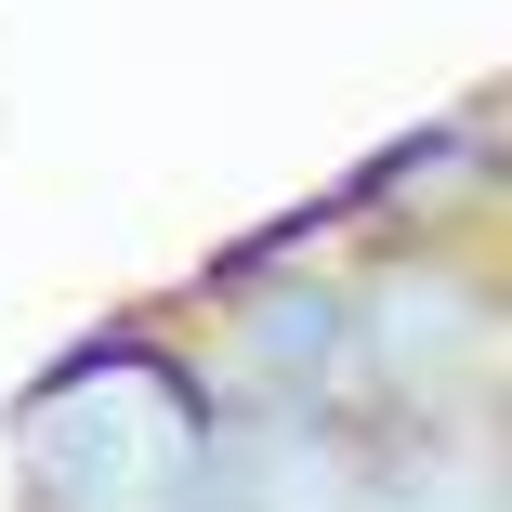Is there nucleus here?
<instances>
[{"label": "nucleus", "instance_id": "obj_6", "mask_svg": "<svg viewBox=\"0 0 512 512\" xmlns=\"http://www.w3.org/2000/svg\"><path fill=\"white\" fill-rule=\"evenodd\" d=\"M355 512H512V434H499V407L355 421Z\"/></svg>", "mask_w": 512, "mask_h": 512}, {"label": "nucleus", "instance_id": "obj_2", "mask_svg": "<svg viewBox=\"0 0 512 512\" xmlns=\"http://www.w3.org/2000/svg\"><path fill=\"white\" fill-rule=\"evenodd\" d=\"M342 316H355V421H447L499 407V237H355L342 250Z\"/></svg>", "mask_w": 512, "mask_h": 512}, {"label": "nucleus", "instance_id": "obj_4", "mask_svg": "<svg viewBox=\"0 0 512 512\" xmlns=\"http://www.w3.org/2000/svg\"><path fill=\"white\" fill-rule=\"evenodd\" d=\"M302 211H316L329 250H355V237H447V224H486V211H499V119H486V92H473V106H447V119H421V132H394V145H368L342 184L302 197Z\"/></svg>", "mask_w": 512, "mask_h": 512}, {"label": "nucleus", "instance_id": "obj_3", "mask_svg": "<svg viewBox=\"0 0 512 512\" xmlns=\"http://www.w3.org/2000/svg\"><path fill=\"white\" fill-rule=\"evenodd\" d=\"M197 342L224 407H302V421H355V316H342V250H289V263H197Z\"/></svg>", "mask_w": 512, "mask_h": 512}, {"label": "nucleus", "instance_id": "obj_5", "mask_svg": "<svg viewBox=\"0 0 512 512\" xmlns=\"http://www.w3.org/2000/svg\"><path fill=\"white\" fill-rule=\"evenodd\" d=\"M184 512H355V421H302V407H224L197 447Z\"/></svg>", "mask_w": 512, "mask_h": 512}, {"label": "nucleus", "instance_id": "obj_1", "mask_svg": "<svg viewBox=\"0 0 512 512\" xmlns=\"http://www.w3.org/2000/svg\"><path fill=\"white\" fill-rule=\"evenodd\" d=\"M211 421L224 394L171 329V302H132L27 368V394L0 407V473L14 512H184Z\"/></svg>", "mask_w": 512, "mask_h": 512}]
</instances>
